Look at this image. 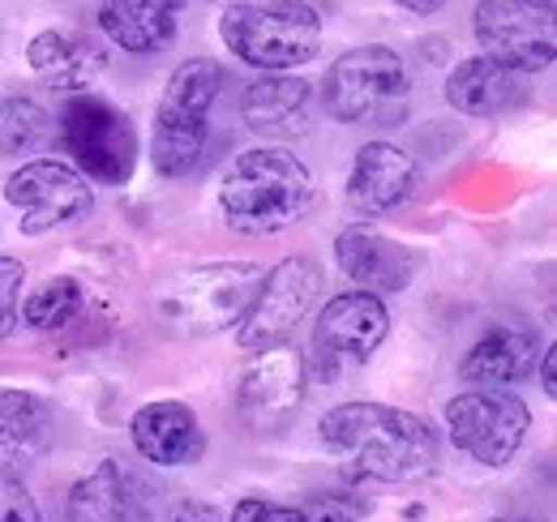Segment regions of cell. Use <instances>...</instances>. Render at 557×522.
Masks as SVG:
<instances>
[{"instance_id": "1", "label": "cell", "mask_w": 557, "mask_h": 522, "mask_svg": "<svg viewBox=\"0 0 557 522\" xmlns=\"http://www.w3.org/2000/svg\"><path fill=\"white\" fill-rule=\"evenodd\" d=\"M322 450L348 480L369 484H412L437 467V433L386 402H344L318 424Z\"/></svg>"}, {"instance_id": "2", "label": "cell", "mask_w": 557, "mask_h": 522, "mask_svg": "<svg viewBox=\"0 0 557 522\" xmlns=\"http://www.w3.org/2000/svg\"><path fill=\"white\" fill-rule=\"evenodd\" d=\"M309 201H313L309 167L278 146L236 154L219 181V214L240 236H275L309 210Z\"/></svg>"}, {"instance_id": "3", "label": "cell", "mask_w": 557, "mask_h": 522, "mask_svg": "<svg viewBox=\"0 0 557 522\" xmlns=\"http://www.w3.org/2000/svg\"><path fill=\"white\" fill-rule=\"evenodd\" d=\"M219 35L227 52L262 73H287L318 57L322 48V17L313 4H227L219 17Z\"/></svg>"}, {"instance_id": "4", "label": "cell", "mask_w": 557, "mask_h": 522, "mask_svg": "<svg viewBox=\"0 0 557 522\" xmlns=\"http://www.w3.org/2000/svg\"><path fill=\"white\" fill-rule=\"evenodd\" d=\"M223 65L194 57L168 77V90L159 99L154 112V141H150V159L159 167V176H189L207 150L210 108L223 90Z\"/></svg>"}, {"instance_id": "5", "label": "cell", "mask_w": 557, "mask_h": 522, "mask_svg": "<svg viewBox=\"0 0 557 522\" xmlns=\"http://www.w3.org/2000/svg\"><path fill=\"white\" fill-rule=\"evenodd\" d=\"M262 278L267 274L253 261H210V265L181 270L159 287V313L185 334L240 326Z\"/></svg>"}, {"instance_id": "6", "label": "cell", "mask_w": 557, "mask_h": 522, "mask_svg": "<svg viewBox=\"0 0 557 522\" xmlns=\"http://www.w3.org/2000/svg\"><path fill=\"white\" fill-rule=\"evenodd\" d=\"M61 141L73 154V172L99 185H125L138 167V129L103 95H73L61 112Z\"/></svg>"}, {"instance_id": "7", "label": "cell", "mask_w": 557, "mask_h": 522, "mask_svg": "<svg viewBox=\"0 0 557 522\" xmlns=\"http://www.w3.org/2000/svg\"><path fill=\"white\" fill-rule=\"evenodd\" d=\"M404 95H408V65L386 44L351 48L326 73V108L344 125L382 121Z\"/></svg>"}, {"instance_id": "8", "label": "cell", "mask_w": 557, "mask_h": 522, "mask_svg": "<svg viewBox=\"0 0 557 522\" xmlns=\"http://www.w3.org/2000/svg\"><path fill=\"white\" fill-rule=\"evenodd\" d=\"M386 330H391V313L377 296H364V291L331 296L313 322V343H309L313 360H305V369H313L318 382H335L344 364H364L382 347Z\"/></svg>"}, {"instance_id": "9", "label": "cell", "mask_w": 557, "mask_h": 522, "mask_svg": "<svg viewBox=\"0 0 557 522\" xmlns=\"http://www.w3.org/2000/svg\"><path fill=\"white\" fill-rule=\"evenodd\" d=\"M476 39H481L488 61L515 69L523 77H536L554 65L557 57L554 4L485 0V4H476Z\"/></svg>"}, {"instance_id": "10", "label": "cell", "mask_w": 557, "mask_h": 522, "mask_svg": "<svg viewBox=\"0 0 557 522\" xmlns=\"http://www.w3.org/2000/svg\"><path fill=\"white\" fill-rule=\"evenodd\" d=\"M318 291H322V265L313 258H287L275 270H267L249 313L240 318V330H236L240 351L258 356V351L283 347L296 322L313 309Z\"/></svg>"}, {"instance_id": "11", "label": "cell", "mask_w": 557, "mask_h": 522, "mask_svg": "<svg viewBox=\"0 0 557 522\" xmlns=\"http://www.w3.org/2000/svg\"><path fill=\"white\" fill-rule=\"evenodd\" d=\"M446 428H450V442L468 458L485 467H506L532 428V411L523 398L502 390L455 394L446 402Z\"/></svg>"}, {"instance_id": "12", "label": "cell", "mask_w": 557, "mask_h": 522, "mask_svg": "<svg viewBox=\"0 0 557 522\" xmlns=\"http://www.w3.org/2000/svg\"><path fill=\"white\" fill-rule=\"evenodd\" d=\"M4 201L22 214V232L26 236H44L52 227L77 223L90 210V181L77 176L70 163L57 159H35L22 163L9 181H4Z\"/></svg>"}, {"instance_id": "13", "label": "cell", "mask_w": 557, "mask_h": 522, "mask_svg": "<svg viewBox=\"0 0 557 522\" xmlns=\"http://www.w3.org/2000/svg\"><path fill=\"white\" fill-rule=\"evenodd\" d=\"M305 382H309V369L296 347L283 343L271 351H258V360L245 369L236 386L240 424L249 433H283L305 402Z\"/></svg>"}, {"instance_id": "14", "label": "cell", "mask_w": 557, "mask_h": 522, "mask_svg": "<svg viewBox=\"0 0 557 522\" xmlns=\"http://www.w3.org/2000/svg\"><path fill=\"white\" fill-rule=\"evenodd\" d=\"M420 194V167L395 141H364L348 176V206L364 219L395 214Z\"/></svg>"}, {"instance_id": "15", "label": "cell", "mask_w": 557, "mask_h": 522, "mask_svg": "<svg viewBox=\"0 0 557 522\" xmlns=\"http://www.w3.org/2000/svg\"><path fill=\"white\" fill-rule=\"evenodd\" d=\"M335 258H339V270L348 274L351 283L364 291V296H386V291H404L412 278H417L420 258L391 240V236H377L369 227H348L339 232L335 240Z\"/></svg>"}, {"instance_id": "16", "label": "cell", "mask_w": 557, "mask_h": 522, "mask_svg": "<svg viewBox=\"0 0 557 522\" xmlns=\"http://www.w3.org/2000/svg\"><path fill=\"white\" fill-rule=\"evenodd\" d=\"M129 437H134V450L154 467H189L207 450L198 411L176 398H159V402L138 407L129 420Z\"/></svg>"}, {"instance_id": "17", "label": "cell", "mask_w": 557, "mask_h": 522, "mask_svg": "<svg viewBox=\"0 0 557 522\" xmlns=\"http://www.w3.org/2000/svg\"><path fill=\"white\" fill-rule=\"evenodd\" d=\"M532 95V77L515 73V69L497 65L488 57H468L450 69L446 77V103L463 116H502V112H515L523 108Z\"/></svg>"}, {"instance_id": "18", "label": "cell", "mask_w": 557, "mask_h": 522, "mask_svg": "<svg viewBox=\"0 0 557 522\" xmlns=\"http://www.w3.org/2000/svg\"><path fill=\"white\" fill-rule=\"evenodd\" d=\"M26 61L35 69L39 82H48L52 90H86L99 82V73L108 69V52L95 35L73 30V26H52L39 30L26 48Z\"/></svg>"}, {"instance_id": "19", "label": "cell", "mask_w": 557, "mask_h": 522, "mask_svg": "<svg viewBox=\"0 0 557 522\" xmlns=\"http://www.w3.org/2000/svg\"><path fill=\"white\" fill-rule=\"evenodd\" d=\"M146 514H150V488L116 458H103L70 493L73 522H146Z\"/></svg>"}, {"instance_id": "20", "label": "cell", "mask_w": 557, "mask_h": 522, "mask_svg": "<svg viewBox=\"0 0 557 522\" xmlns=\"http://www.w3.org/2000/svg\"><path fill=\"white\" fill-rule=\"evenodd\" d=\"M536 356H541L536 334L493 326L463 356V377L472 386H485V390H506V386H515V382H523V377L536 373Z\"/></svg>"}, {"instance_id": "21", "label": "cell", "mask_w": 557, "mask_h": 522, "mask_svg": "<svg viewBox=\"0 0 557 522\" xmlns=\"http://www.w3.org/2000/svg\"><path fill=\"white\" fill-rule=\"evenodd\" d=\"M52 442V411L39 394L0 386V475H17Z\"/></svg>"}, {"instance_id": "22", "label": "cell", "mask_w": 557, "mask_h": 522, "mask_svg": "<svg viewBox=\"0 0 557 522\" xmlns=\"http://www.w3.org/2000/svg\"><path fill=\"white\" fill-rule=\"evenodd\" d=\"M240 112L245 125L262 137H296L309 112V82L292 73H262L258 82L245 86Z\"/></svg>"}, {"instance_id": "23", "label": "cell", "mask_w": 557, "mask_h": 522, "mask_svg": "<svg viewBox=\"0 0 557 522\" xmlns=\"http://www.w3.org/2000/svg\"><path fill=\"white\" fill-rule=\"evenodd\" d=\"M99 30L125 52H159L176 35V4L159 0H112L99 4Z\"/></svg>"}, {"instance_id": "24", "label": "cell", "mask_w": 557, "mask_h": 522, "mask_svg": "<svg viewBox=\"0 0 557 522\" xmlns=\"http://www.w3.org/2000/svg\"><path fill=\"white\" fill-rule=\"evenodd\" d=\"M77 313H82V283L77 278H48L22 304V318L30 330H65Z\"/></svg>"}, {"instance_id": "25", "label": "cell", "mask_w": 557, "mask_h": 522, "mask_svg": "<svg viewBox=\"0 0 557 522\" xmlns=\"http://www.w3.org/2000/svg\"><path fill=\"white\" fill-rule=\"evenodd\" d=\"M52 137V116L30 99L0 103V154H30Z\"/></svg>"}, {"instance_id": "26", "label": "cell", "mask_w": 557, "mask_h": 522, "mask_svg": "<svg viewBox=\"0 0 557 522\" xmlns=\"http://www.w3.org/2000/svg\"><path fill=\"white\" fill-rule=\"evenodd\" d=\"M305 522H360L369 514V501L360 493H313L305 506H296Z\"/></svg>"}, {"instance_id": "27", "label": "cell", "mask_w": 557, "mask_h": 522, "mask_svg": "<svg viewBox=\"0 0 557 522\" xmlns=\"http://www.w3.org/2000/svg\"><path fill=\"white\" fill-rule=\"evenodd\" d=\"M22 287H26V265L17 258H0V338H9L22 322Z\"/></svg>"}, {"instance_id": "28", "label": "cell", "mask_w": 557, "mask_h": 522, "mask_svg": "<svg viewBox=\"0 0 557 522\" xmlns=\"http://www.w3.org/2000/svg\"><path fill=\"white\" fill-rule=\"evenodd\" d=\"M0 522H44L30 488L17 475H0Z\"/></svg>"}, {"instance_id": "29", "label": "cell", "mask_w": 557, "mask_h": 522, "mask_svg": "<svg viewBox=\"0 0 557 522\" xmlns=\"http://www.w3.org/2000/svg\"><path fill=\"white\" fill-rule=\"evenodd\" d=\"M232 522H305L296 506H278V501H262V497H245L236 501Z\"/></svg>"}, {"instance_id": "30", "label": "cell", "mask_w": 557, "mask_h": 522, "mask_svg": "<svg viewBox=\"0 0 557 522\" xmlns=\"http://www.w3.org/2000/svg\"><path fill=\"white\" fill-rule=\"evenodd\" d=\"M172 522H223V510H214L207 501H181L172 510Z\"/></svg>"}, {"instance_id": "31", "label": "cell", "mask_w": 557, "mask_h": 522, "mask_svg": "<svg viewBox=\"0 0 557 522\" xmlns=\"http://www.w3.org/2000/svg\"><path fill=\"white\" fill-rule=\"evenodd\" d=\"M536 364H541V390L549 394V398H557V347L554 343L541 351V360H536Z\"/></svg>"}]
</instances>
